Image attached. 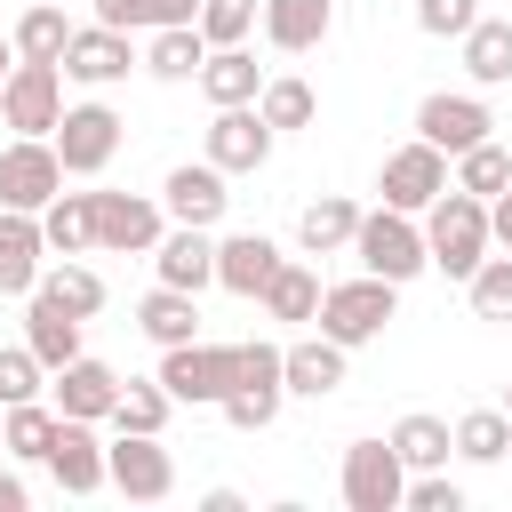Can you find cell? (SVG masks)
Segmentation results:
<instances>
[{
  "label": "cell",
  "mask_w": 512,
  "mask_h": 512,
  "mask_svg": "<svg viewBox=\"0 0 512 512\" xmlns=\"http://www.w3.org/2000/svg\"><path fill=\"white\" fill-rule=\"evenodd\" d=\"M416 224H424V264L448 272V280H472V264L488 256V200H472V192L448 184Z\"/></svg>",
  "instance_id": "1"
},
{
  "label": "cell",
  "mask_w": 512,
  "mask_h": 512,
  "mask_svg": "<svg viewBox=\"0 0 512 512\" xmlns=\"http://www.w3.org/2000/svg\"><path fill=\"white\" fill-rule=\"evenodd\" d=\"M400 312V280H376V272H360V280H336V288H320V336L328 344H344V352H360V344H376L384 336V320Z\"/></svg>",
  "instance_id": "2"
},
{
  "label": "cell",
  "mask_w": 512,
  "mask_h": 512,
  "mask_svg": "<svg viewBox=\"0 0 512 512\" xmlns=\"http://www.w3.org/2000/svg\"><path fill=\"white\" fill-rule=\"evenodd\" d=\"M352 256H360V272H376V280H416V272H424V224H416L408 208H360Z\"/></svg>",
  "instance_id": "3"
},
{
  "label": "cell",
  "mask_w": 512,
  "mask_h": 512,
  "mask_svg": "<svg viewBox=\"0 0 512 512\" xmlns=\"http://www.w3.org/2000/svg\"><path fill=\"white\" fill-rule=\"evenodd\" d=\"M104 488H120L128 504L176 496V456L160 448V432H120V440L104 448Z\"/></svg>",
  "instance_id": "4"
},
{
  "label": "cell",
  "mask_w": 512,
  "mask_h": 512,
  "mask_svg": "<svg viewBox=\"0 0 512 512\" xmlns=\"http://www.w3.org/2000/svg\"><path fill=\"white\" fill-rule=\"evenodd\" d=\"M56 192H64V160H56V144H48V136H8V144H0V208L40 216Z\"/></svg>",
  "instance_id": "5"
},
{
  "label": "cell",
  "mask_w": 512,
  "mask_h": 512,
  "mask_svg": "<svg viewBox=\"0 0 512 512\" xmlns=\"http://www.w3.org/2000/svg\"><path fill=\"white\" fill-rule=\"evenodd\" d=\"M48 144H56L64 176H104L112 152H120V112L112 104H64V120L48 128Z\"/></svg>",
  "instance_id": "6"
},
{
  "label": "cell",
  "mask_w": 512,
  "mask_h": 512,
  "mask_svg": "<svg viewBox=\"0 0 512 512\" xmlns=\"http://www.w3.org/2000/svg\"><path fill=\"white\" fill-rule=\"evenodd\" d=\"M160 384H168V400L176 408H216L224 392H232V344H168L160 352Z\"/></svg>",
  "instance_id": "7"
},
{
  "label": "cell",
  "mask_w": 512,
  "mask_h": 512,
  "mask_svg": "<svg viewBox=\"0 0 512 512\" xmlns=\"http://www.w3.org/2000/svg\"><path fill=\"white\" fill-rule=\"evenodd\" d=\"M344 504L352 512H400V488H408V464L392 440H352L344 448V472H336Z\"/></svg>",
  "instance_id": "8"
},
{
  "label": "cell",
  "mask_w": 512,
  "mask_h": 512,
  "mask_svg": "<svg viewBox=\"0 0 512 512\" xmlns=\"http://www.w3.org/2000/svg\"><path fill=\"white\" fill-rule=\"evenodd\" d=\"M0 120L16 136H48L64 120V64H24L16 56V72L0 80Z\"/></svg>",
  "instance_id": "9"
},
{
  "label": "cell",
  "mask_w": 512,
  "mask_h": 512,
  "mask_svg": "<svg viewBox=\"0 0 512 512\" xmlns=\"http://www.w3.org/2000/svg\"><path fill=\"white\" fill-rule=\"evenodd\" d=\"M168 232V208L144 192H96V248L104 256H152Z\"/></svg>",
  "instance_id": "10"
},
{
  "label": "cell",
  "mask_w": 512,
  "mask_h": 512,
  "mask_svg": "<svg viewBox=\"0 0 512 512\" xmlns=\"http://www.w3.org/2000/svg\"><path fill=\"white\" fill-rule=\"evenodd\" d=\"M200 160H216L224 176H256L264 160H272V120L256 112V104H216V120H208V152Z\"/></svg>",
  "instance_id": "11"
},
{
  "label": "cell",
  "mask_w": 512,
  "mask_h": 512,
  "mask_svg": "<svg viewBox=\"0 0 512 512\" xmlns=\"http://www.w3.org/2000/svg\"><path fill=\"white\" fill-rule=\"evenodd\" d=\"M384 208H408V216H424L440 192H448V152H432L424 136H408L400 152H384Z\"/></svg>",
  "instance_id": "12"
},
{
  "label": "cell",
  "mask_w": 512,
  "mask_h": 512,
  "mask_svg": "<svg viewBox=\"0 0 512 512\" xmlns=\"http://www.w3.org/2000/svg\"><path fill=\"white\" fill-rule=\"evenodd\" d=\"M128 64H136V32H120V24H72V40H64V80L112 88V80H128Z\"/></svg>",
  "instance_id": "13"
},
{
  "label": "cell",
  "mask_w": 512,
  "mask_h": 512,
  "mask_svg": "<svg viewBox=\"0 0 512 512\" xmlns=\"http://www.w3.org/2000/svg\"><path fill=\"white\" fill-rule=\"evenodd\" d=\"M488 128H496V112H488L480 96H448V88H432V96L416 104V136H424L432 152H448V160H456V152H472Z\"/></svg>",
  "instance_id": "14"
},
{
  "label": "cell",
  "mask_w": 512,
  "mask_h": 512,
  "mask_svg": "<svg viewBox=\"0 0 512 512\" xmlns=\"http://www.w3.org/2000/svg\"><path fill=\"white\" fill-rule=\"evenodd\" d=\"M232 176L216 168V160H184V168H168V184H160V208H168V224H200V232H216V216L232 208V192H224Z\"/></svg>",
  "instance_id": "15"
},
{
  "label": "cell",
  "mask_w": 512,
  "mask_h": 512,
  "mask_svg": "<svg viewBox=\"0 0 512 512\" xmlns=\"http://www.w3.org/2000/svg\"><path fill=\"white\" fill-rule=\"evenodd\" d=\"M48 408L56 416H80V424H112V400H120V368H104V360H88V352H72L56 376H48Z\"/></svg>",
  "instance_id": "16"
},
{
  "label": "cell",
  "mask_w": 512,
  "mask_h": 512,
  "mask_svg": "<svg viewBox=\"0 0 512 512\" xmlns=\"http://www.w3.org/2000/svg\"><path fill=\"white\" fill-rule=\"evenodd\" d=\"M48 480L64 488V496H96L104 488V440H96V424H80V416H56V432H48Z\"/></svg>",
  "instance_id": "17"
},
{
  "label": "cell",
  "mask_w": 512,
  "mask_h": 512,
  "mask_svg": "<svg viewBox=\"0 0 512 512\" xmlns=\"http://www.w3.org/2000/svg\"><path fill=\"white\" fill-rule=\"evenodd\" d=\"M256 16H264V40H272L280 56H312V48L336 32V0H264Z\"/></svg>",
  "instance_id": "18"
},
{
  "label": "cell",
  "mask_w": 512,
  "mask_h": 512,
  "mask_svg": "<svg viewBox=\"0 0 512 512\" xmlns=\"http://www.w3.org/2000/svg\"><path fill=\"white\" fill-rule=\"evenodd\" d=\"M40 264H48L40 216H24V208H0V296H32V288H40Z\"/></svg>",
  "instance_id": "19"
},
{
  "label": "cell",
  "mask_w": 512,
  "mask_h": 512,
  "mask_svg": "<svg viewBox=\"0 0 512 512\" xmlns=\"http://www.w3.org/2000/svg\"><path fill=\"white\" fill-rule=\"evenodd\" d=\"M152 264H160V280L168 288H216V240L200 232V224H168L160 232V248H152Z\"/></svg>",
  "instance_id": "20"
},
{
  "label": "cell",
  "mask_w": 512,
  "mask_h": 512,
  "mask_svg": "<svg viewBox=\"0 0 512 512\" xmlns=\"http://www.w3.org/2000/svg\"><path fill=\"white\" fill-rule=\"evenodd\" d=\"M272 272H280V240H264V232H224V240H216V288L264 296Z\"/></svg>",
  "instance_id": "21"
},
{
  "label": "cell",
  "mask_w": 512,
  "mask_h": 512,
  "mask_svg": "<svg viewBox=\"0 0 512 512\" xmlns=\"http://www.w3.org/2000/svg\"><path fill=\"white\" fill-rule=\"evenodd\" d=\"M280 384L304 392V400H328L344 384V344L328 336H304V344H280Z\"/></svg>",
  "instance_id": "22"
},
{
  "label": "cell",
  "mask_w": 512,
  "mask_h": 512,
  "mask_svg": "<svg viewBox=\"0 0 512 512\" xmlns=\"http://www.w3.org/2000/svg\"><path fill=\"white\" fill-rule=\"evenodd\" d=\"M24 344H32V360H40L48 376H56V368H64L72 352H80V320H72L64 304H48V296L32 288V296H24Z\"/></svg>",
  "instance_id": "23"
},
{
  "label": "cell",
  "mask_w": 512,
  "mask_h": 512,
  "mask_svg": "<svg viewBox=\"0 0 512 512\" xmlns=\"http://www.w3.org/2000/svg\"><path fill=\"white\" fill-rule=\"evenodd\" d=\"M256 88H264V64L248 56V40L200 56V96H208V104H256Z\"/></svg>",
  "instance_id": "24"
},
{
  "label": "cell",
  "mask_w": 512,
  "mask_h": 512,
  "mask_svg": "<svg viewBox=\"0 0 512 512\" xmlns=\"http://www.w3.org/2000/svg\"><path fill=\"white\" fill-rule=\"evenodd\" d=\"M40 240H48V256H88L96 248V192H56L40 208Z\"/></svg>",
  "instance_id": "25"
},
{
  "label": "cell",
  "mask_w": 512,
  "mask_h": 512,
  "mask_svg": "<svg viewBox=\"0 0 512 512\" xmlns=\"http://www.w3.org/2000/svg\"><path fill=\"white\" fill-rule=\"evenodd\" d=\"M136 328H144V336H152L160 352H168V344H192V336H200V296H192V288H168V280H160V288H152V296L136 304Z\"/></svg>",
  "instance_id": "26"
},
{
  "label": "cell",
  "mask_w": 512,
  "mask_h": 512,
  "mask_svg": "<svg viewBox=\"0 0 512 512\" xmlns=\"http://www.w3.org/2000/svg\"><path fill=\"white\" fill-rule=\"evenodd\" d=\"M200 56H208V40H200V24H160L152 40H144V72L152 80H200Z\"/></svg>",
  "instance_id": "27"
},
{
  "label": "cell",
  "mask_w": 512,
  "mask_h": 512,
  "mask_svg": "<svg viewBox=\"0 0 512 512\" xmlns=\"http://www.w3.org/2000/svg\"><path fill=\"white\" fill-rule=\"evenodd\" d=\"M352 224H360V208H352L344 192H320V200L296 216V248H304V256H336V248H352Z\"/></svg>",
  "instance_id": "28"
},
{
  "label": "cell",
  "mask_w": 512,
  "mask_h": 512,
  "mask_svg": "<svg viewBox=\"0 0 512 512\" xmlns=\"http://www.w3.org/2000/svg\"><path fill=\"white\" fill-rule=\"evenodd\" d=\"M8 40H16V56H24V64H64V40H72V16H64L56 0H32V8L16 16V32H8Z\"/></svg>",
  "instance_id": "29"
},
{
  "label": "cell",
  "mask_w": 512,
  "mask_h": 512,
  "mask_svg": "<svg viewBox=\"0 0 512 512\" xmlns=\"http://www.w3.org/2000/svg\"><path fill=\"white\" fill-rule=\"evenodd\" d=\"M40 296H48V304H64L72 320H96V312H104V272H88L80 256L40 264Z\"/></svg>",
  "instance_id": "30"
},
{
  "label": "cell",
  "mask_w": 512,
  "mask_h": 512,
  "mask_svg": "<svg viewBox=\"0 0 512 512\" xmlns=\"http://www.w3.org/2000/svg\"><path fill=\"white\" fill-rule=\"evenodd\" d=\"M464 72H472L480 88H504V80H512V24H504V16H472V32H464Z\"/></svg>",
  "instance_id": "31"
},
{
  "label": "cell",
  "mask_w": 512,
  "mask_h": 512,
  "mask_svg": "<svg viewBox=\"0 0 512 512\" xmlns=\"http://www.w3.org/2000/svg\"><path fill=\"white\" fill-rule=\"evenodd\" d=\"M48 432H56V408H48V400H16V408H0V456L40 464V456H48Z\"/></svg>",
  "instance_id": "32"
},
{
  "label": "cell",
  "mask_w": 512,
  "mask_h": 512,
  "mask_svg": "<svg viewBox=\"0 0 512 512\" xmlns=\"http://www.w3.org/2000/svg\"><path fill=\"white\" fill-rule=\"evenodd\" d=\"M448 440H456L464 464H504V448H512V416H504V408H464V416L448 424Z\"/></svg>",
  "instance_id": "33"
},
{
  "label": "cell",
  "mask_w": 512,
  "mask_h": 512,
  "mask_svg": "<svg viewBox=\"0 0 512 512\" xmlns=\"http://www.w3.org/2000/svg\"><path fill=\"white\" fill-rule=\"evenodd\" d=\"M264 312H272V320H312V312H320V272L296 264V256H280V272L264 280Z\"/></svg>",
  "instance_id": "34"
},
{
  "label": "cell",
  "mask_w": 512,
  "mask_h": 512,
  "mask_svg": "<svg viewBox=\"0 0 512 512\" xmlns=\"http://www.w3.org/2000/svg\"><path fill=\"white\" fill-rule=\"evenodd\" d=\"M256 112L272 120V136L280 128H312V112H320V96H312V80H296V72H264V88H256Z\"/></svg>",
  "instance_id": "35"
},
{
  "label": "cell",
  "mask_w": 512,
  "mask_h": 512,
  "mask_svg": "<svg viewBox=\"0 0 512 512\" xmlns=\"http://www.w3.org/2000/svg\"><path fill=\"white\" fill-rule=\"evenodd\" d=\"M456 192H472V200H496L504 184H512V152L496 144V136H480L472 152H456V176H448Z\"/></svg>",
  "instance_id": "36"
},
{
  "label": "cell",
  "mask_w": 512,
  "mask_h": 512,
  "mask_svg": "<svg viewBox=\"0 0 512 512\" xmlns=\"http://www.w3.org/2000/svg\"><path fill=\"white\" fill-rule=\"evenodd\" d=\"M392 448H400V464H408V472H432V464H448V456H456L448 424H440V416H424V408L392 424Z\"/></svg>",
  "instance_id": "37"
},
{
  "label": "cell",
  "mask_w": 512,
  "mask_h": 512,
  "mask_svg": "<svg viewBox=\"0 0 512 512\" xmlns=\"http://www.w3.org/2000/svg\"><path fill=\"white\" fill-rule=\"evenodd\" d=\"M200 0H96V24H120V32H160V24H192Z\"/></svg>",
  "instance_id": "38"
},
{
  "label": "cell",
  "mask_w": 512,
  "mask_h": 512,
  "mask_svg": "<svg viewBox=\"0 0 512 512\" xmlns=\"http://www.w3.org/2000/svg\"><path fill=\"white\" fill-rule=\"evenodd\" d=\"M168 408H176V400H168V384H160V376H152V384H136V376H128V384H120V400H112V424H120V432H168Z\"/></svg>",
  "instance_id": "39"
},
{
  "label": "cell",
  "mask_w": 512,
  "mask_h": 512,
  "mask_svg": "<svg viewBox=\"0 0 512 512\" xmlns=\"http://www.w3.org/2000/svg\"><path fill=\"white\" fill-rule=\"evenodd\" d=\"M280 400H288V384H232L216 408H224V424H232V432H272Z\"/></svg>",
  "instance_id": "40"
},
{
  "label": "cell",
  "mask_w": 512,
  "mask_h": 512,
  "mask_svg": "<svg viewBox=\"0 0 512 512\" xmlns=\"http://www.w3.org/2000/svg\"><path fill=\"white\" fill-rule=\"evenodd\" d=\"M464 296H472V312L480 320H512V256L496 248V256H480L472 264V280H464Z\"/></svg>",
  "instance_id": "41"
},
{
  "label": "cell",
  "mask_w": 512,
  "mask_h": 512,
  "mask_svg": "<svg viewBox=\"0 0 512 512\" xmlns=\"http://www.w3.org/2000/svg\"><path fill=\"white\" fill-rule=\"evenodd\" d=\"M192 24H200V40H208V48H240V40L256 32V0H200V16H192Z\"/></svg>",
  "instance_id": "42"
},
{
  "label": "cell",
  "mask_w": 512,
  "mask_h": 512,
  "mask_svg": "<svg viewBox=\"0 0 512 512\" xmlns=\"http://www.w3.org/2000/svg\"><path fill=\"white\" fill-rule=\"evenodd\" d=\"M40 392H48V368L32 360V344H0V408L40 400Z\"/></svg>",
  "instance_id": "43"
},
{
  "label": "cell",
  "mask_w": 512,
  "mask_h": 512,
  "mask_svg": "<svg viewBox=\"0 0 512 512\" xmlns=\"http://www.w3.org/2000/svg\"><path fill=\"white\" fill-rule=\"evenodd\" d=\"M400 504H408V512H464V488L448 480V464H432V472H416V480L400 488Z\"/></svg>",
  "instance_id": "44"
},
{
  "label": "cell",
  "mask_w": 512,
  "mask_h": 512,
  "mask_svg": "<svg viewBox=\"0 0 512 512\" xmlns=\"http://www.w3.org/2000/svg\"><path fill=\"white\" fill-rule=\"evenodd\" d=\"M472 16H480V0H416V32H432V40H464Z\"/></svg>",
  "instance_id": "45"
},
{
  "label": "cell",
  "mask_w": 512,
  "mask_h": 512,
  "mask_svg": "<svg viewBox=\"0 0 512 512\" xmlns=\"http://www.w3.org/2000/svg\"><path fill=\"white\" fill-rule=\"evenodd\" d=\"M232 384H280V344H264V336L232 344Z\"/></svg>",
  "instance_id": "46"
},
{
  "label": "cell",
  "mask_w": 512,
  "mask_h": 512,
  "mask_svg": "<svg viewBox=\"0 0 512 512\" xmlns=\"http://www.w3.org/2000/svg\"><path fill=\"white\" fill-rule=\"evenodd\" d=\"M488 248H504V256H512V184L488 200Z\"/></svg>",
  "instance_id": "47"
},
{
  "label": "cell",
  "mask_w": 512,
  "mask_h": 512,
  "mask_svg": "<svg viewBox=\"0 0 512 512\" xmlns=\"http://www.w3.org/2000/svg\"><path fill=\"white\" fill-rule=\"evenodd\" d=\"M24 504H32V496H24V480H16V472H0V512H24Z\"/></svg>",
  "instance_id": "48"
},
{
  "label": "cell",
  "mask_w": 512,
  "mask_h": 512,
  "mask_svg": "<svg viewBox=\"0 0 512 512\" xmlns=\"http://www.w3.org/2000/svg\"><path fill=\"white\" fill-rule=\"evenodd\" d=\"M8 72H16V40L0 32V80H8Z\"/></svg>",
  "instance_id": "49"
},
{
  "label": "cell",
  "mask_w": 512,
  "mask_h": 512,
  "mask_svg": "<svg viewBox=\"0 0 512 512\" xmlns=\"http://www.w3.org/2000/svg\"><path fill=\"white\" fill-rule=\"evenodd\" d=\"M504 416H512V384H504Z\"/></svg>",
  "instance_id": "50"
},
{
  "label": "cell",
  "mask_w": 512,
  "mask_h": 512,
  "mask_svg": "<svg viewBox=\"0 0 512 512\" xmlns=\"http://www.w3.org/2000/svg\"><path fill=\"white\" fill-rule=\"evenodd\" d=\"M504 456H512V448H504Z\"/></svg>",
  "instance_id": "51"
}]
</instances>
